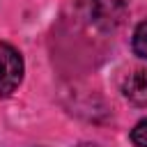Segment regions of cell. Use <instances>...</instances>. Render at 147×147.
<instances>
[{
    "label": "cell",
    "instance_id": "obj_4",
    "mask_svg": "<svg viewBox=\"0 0 147 147\" xmlns=\"http://www.w3.org/2000/svg\"><path fill=\"white\" fill-rule=\"evenodd\" d=\"M131 46H133V51H136V55H138V57L147 60V21L138 23V28L133 30Z\"/></svg>",
    "mask_w": 147,
    "mask_h": 147
},
{
    "label": "cell",
    "instance_id": "obj_3",
    "mask_svg": "<svg viewBox=\"0 0 147 147\" xmlns=\"http://www.w3.org/2000/svg\"><path fill=\"white\" fill-rule=\"evenodd\" d=\"M122 92L131 103L147 106V71L138 69V71L129 74L124 78V83H122Z\"/></svg>",
    "mask_w": 147,
    "mask_h": 147
},
{
    "label": "cell",
    "instance_id": "obj_1",
    "mask_svg": "<svg viewBox=\"0 0 147 147\" xmlns=\"http://www.w3.org/2000/svg\"><path fill=\"white\" fill-rule=\"evenodd\" d=\"M23 80V57L11 46L0 41V96H9Z\"/></svg>",
    "mask_w": 147,
    "mask_h": 147
},
{
    "label": "cell",
    "instance_id": "obj_5",
    "mask_svg": "<svg viewBox=\"0 0 147 147\" xmlns=\"http://www.w3.org/2000/svg\"><path fill=\"white\" fill-rule=\"evenodd\" d=\"M131 140L136 147H147V119H140L131 129Z\"/></svg>",
    "mask_w": 147,
    "mask_h": 147
},
{
    "label": "cell",
    "instance_id": "obj_6",
    "mask_svg": "<svg viewBox=\"0 0 147 147\" xmlns=\"http://www.w3.org/2000/svg\"><path fill=\"white\" fill-rule=\"evenodd\" d=\"M78 147H96V145H78Z\"/></svg>",
    "mask_w": 147,
    "mask_h": 147
},
{
    "label": "cell",
    "instance_id": "obj_2",
    "mask_svg": "<svg viewBox=\"0 0 147 147\" xmlns=\"http://www.w3.org/2000/svg\"><path fill=\"white\" fill-rule=\"evenodd\" d=\"M129 7L124 0H90V18L101 30H115L124 23Z\"/></svg>",
    "mask_w": 147,
    "mask_h": 147
}]
</instances>
